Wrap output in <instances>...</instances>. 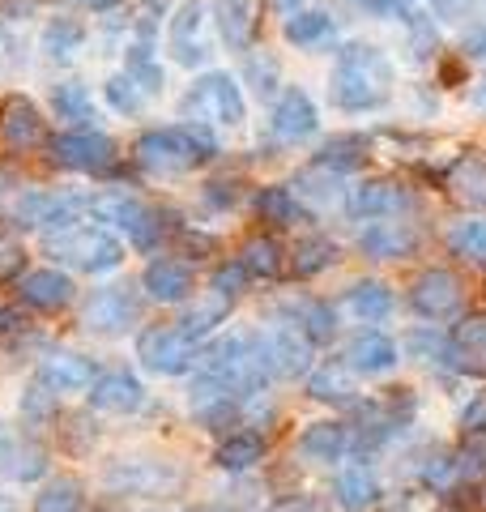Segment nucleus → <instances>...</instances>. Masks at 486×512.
I'll return each mask as SVG.
<instances>
[{
	"instance_id": "1",
	"label": "nucleus",
	"mask_w": 486,
	"mask_h": 512,
	"mask_svg": "<svg viewBox=\"0 0 486 512\" xmlns=\"http://www.w3.org/2000/svg\"><path fill=\"white\" fill-rule=\"evenodd\" d=\"M329 99L342 111H376L393 99V64L380 47L371 43H346L337 52Z\"/></svg>"
},
{
	"instance_id": "2",
	"label": "nucleus",
	"mask_w": 486,
	"mask_h": 512,
	"mask_svg": "<svg viewBox=\"0 0 486 512\" xmlns=\"http://www.w3.org/2000/svg\"><path fill=\"white\" fill-rule=\"evenodd\" d=\"M133 154H137V163L154 175H184L218 154V137L209 133L205 124L188 120L175 128H150V133H141Z\"/></svg>"
},
{
	"instance_id": "3",
	"label": "nucleus",
	"mask_w": 486,
	"mask_h": 512,
	"mask_svg": "<svg viewBox=\"0 0 486 512\" xmlns=\"http://www.w3.org/2000/svg\"><path fill=\"white\" fill-rule=\"evenodd\" d=\"M43 252L60 265L81 269V274H107V269H116L124 261V244L116 235L103 231V227H81V222L60 227V231H47Z\"/></svg>"
},
{
	"instance_id": "4",
	"label": "nucleus",
	"mask_w": 486,
	"mask_h": 512,
	"mask_svg": "<svg viewBox=\"0 0 486 512\" xmlns=\"http://www.w3.org/2000/svg\"><path fill=\"white\" fill-rule=\"evenodd\" d=\"M86 214L99 218V222H111V227H120L141 252H154V248H162V239H167L162 214L150 210L145 201H137L133 192L107 188V192H99V197H86Z\"/></svg>"
},
{
	"instance_id": "5",
	"label": "nucleus",
	"mask_w": 486,
	"mask_h": 512,
	"mask_svg": "<svg viewBox=\"0 0 486 512\" xmlns=\"http://www.w3.org/2000/svg\"><path fill=\"white\" fill-rule=\"evenodd\" d=\"M180 116L205 128H239L248 116V103H243V90L231 73H205L180 99Z\"/></svg>"
},
{
	"instance_id": "6",
	"label": "nucleus",
	"mask_w": 486,
	"mask_h": 512,
	"mask_svg": "<svg viewBox=\"0 0 486 512\" xmlns=\"http://www.w3.org/2000/svg\"><path fill=\"white\" fill-rule=\"evenodd\" d=\"M261 350H265V363H269L273 376L295 380V376L312 372V350H316V342L286 316V320H273V325L261 333Z\"/></svg>"
},
{
	"instance_id": "7",
	"label": "nucleus",
	"mask_w": 486,
	"mask_h": 512,
	"mask_svg": "<svg viewBox=\"0 0 486 512\" xmlns=\"http://www.w3.org/2000/svg\"><path fill=\"white\" fill-rule=\"evenodd\" d=\"M137 355L158 376H184V372L197 367L201 346L188 342L175 325H154V329H145L141 338H137Z\"/></svg>"
},
{
	"instance_id": "8",
	"label": "nucleus",
	"mask_w": 486,
	"mask_h": 512,
	"mask_svg": "<svg viewBox=\"0 0 486 512\" xmlns=\"http://www.w3.org/2000/svg\"><path fill=\"white\" fill-rule=\"evenodd\" d=\"M52 158L69 171L103 175L111 163H116V141L103 137L99 128H73V133L52 137Z\"/></svg>"
},
{
	"instance_id": "9",
	"label": "nucleus",
	"mask_w": 486,
	"mask_h": 512,
	"mask_svg": "<svg viewBox=\"0 0 486 512\" xmlns=\"http://www.w3.org/2000/svg\"><path fill=\"white\" fill-rule=\"evenodd\" d=\"M81 320L94 333H124L141 320V299L133 295V286H99L81 303Z\"/></svg>"
},
{
	"instance_id": "10",
	"label": "nucleus",
	"mask_w": 486,
	"mask_h": 512,
	"mask_svg": "<svg viewBox=\"0 0 486 512\" xmlns=\"http://www.w3.org/2000/svg\"><path fill=\"white\" fill-rule=\"evenodd\" d=\"M346 210L359 222H380V218H405L414 210V197L393 180H363L346 192Z\"/></svg>"
},
{
	"instance_id": "11",
	"label": "nucleus",
	"mask_w": 486,
	"mask_h": 512,
	"mask_svg": "<svg viewBox=\"0 0 486 512\" xmlns=\"http://www.w3.org/2000/svg\"><path fill=\"white\" fill-rule=\"evenodd\" d=\"M461 299H465V286L461 278L452 274V269H423V274L414 278L410 286V308L423 316V320H444L461 308Z\"/></svg>"
},
{
	"instance_id": "12",
	"label": "nucleus",
	"mask_w": 486,
	"mask_h": 512,
	"mask_svg": "<svg viewBox=\"0 0 486 512\" xmlns=\"http://www.w3.org/2000/svg\"><path fill=\"white\" fill-rule=\"evenodd\" d=\"M209 18H205V5L201 0H184L175 9V18L167 26V43H171V56L184 64V69H197V64L209 60Z\"/></svg>"
},
{
	"instance_id": "13",
	"label": "nucleus",
	"mask_w": 486,
	"mask_h": 512,
	"mask_svg": "<svg viewBox=\"0 0 486 512\" xmlns=\"http://www.w3.org/2000/svg\"><path fill=\"white\" fill-rule=\"evenodd\" d=\"M418 244H423V235L405 218H380L359 231V252L371 261H405V256L418 252Z\"/></svg>"
},
{
	"instance_id": "14",
	"label": "nucleus",
	"mask_w": 486,
	"mask_h": 512,
	"mask_svg": "<svg viewBox=\"0 0 486 512\" xmlns=\"http://www.w3.org/2000/svg\"><path fill=\"white\" fill-rule=\"evenodd\" d=\"M273 137L282 141V146H299V141H307L320 128V116H316V103L307 99V90L299 86H286L278 94V103H273Z\"/></svg>"
},
{
	"instance_id": "15",
	"label": "nucleus",
	"mask_w": 486,
	"mask_h": 512,
	"mask_svg": "<svg viewBox=\"0 0 486 512\" xmlns=\"http://www.w3.org/2000/svg\"><path fill=\"white\" fill-rule=\"evenodd\" d=\"M86 214L81 197H60V192H26L18 201V222L22 227H43V231H60Z\"/></svg>"
},
{
	"instance_id": "16",
	"label": "nucleus",
	"mask_w": 486,
	"mask_h": 512,
	"mask_svg": "<svg viewBox=\"0 0 486 512\" xmlns=\"http://www.w3.org/2000/svg\"><path fill=\"white\" fill-rule=\"evenodd\" d=\"M448 363L465 376H486V312H469L452 325Z\"/></svg>"
},
{
	"instance_id": "17",
	"label": "nucleus",
	"mask_w": 486,
	"mask_h": 512,
	"mask_svg": "<svg viewBox=\"0 0 486 512\" xmlns=\"http://www.w3.org/2000/svg\"><path fill=\"white\" fill-rule=\"evenodd\" d=\"M47 466L43 448L22 436V431H13L0 423V478H9V483H30V478H39Z\"/></svg>"
},
{
	"instance_id": "18",
	"label": "nucleus",
	"mask_w": 486,
	"mask_h": 512,
	"mask_svg": "<svg viewBox=\"0 0 486 512\" xmlns=\"http://www.w3.org/2000/svg\"><path fill=\"white\" fill-rule=\"evenodd\" d=\"M18 295L26 308H35V312H64L77 299V286L69 274H60V269H35V274H26L18 282Z\"/></svg>"
},
{
	"instance_id": "19",
	"label": "nucleus",
	"mask_w": 486,
	"mask_h": 512,
	"mask_svg": "<svg viewBox=\"0 0 486 512\" xmlns=\"http://www.w3.org/2000/svg\"><path fill=\"white\" fill-rule=\"evenodd\" d=\"M401 359V350L393 338H384V333L376 329H363V333H354L350 346H346V367L354 376H384V372H393Z\"/></svg>"
},
{
	"instance_id": "20",
	"label": "nucleus",
	"mask_w": 486,
	"mask_h": 512,
	"mask_svg": "<svg viewBox=\"0 0 486 512\" xmlns=\"http://www.w3.org/2000/svg\"><path fill=\"white\" fill-rule=\"evenodd\" d=\"M0 141L13 150H30L43 141V116L26 94H13V99L0 103Z\"/></svg>"
},
{
	"instance_id": "21",
	"label": "nucleus",
	"mask_w": 486,
	"mask_h": 512,
	"mask_svg": "<svg viewBox=\"0 0 486 512\" xmlns=\"http://www.w3.org/2000/svg\"><path fill=\"white\" fill-rule=\"evenodd\" d=\"M90 402L99 410H107V414H133L145 402V389H141V380L133 372L116 367V372H103L90 384Z\"/></svg>"
},
{
	"instance_id": "22",
	"label": "nucleus",
	"mask_w": 486,
	"mask_h": 512,
	"mask_svg": "<svg viewBox=\"0 0 486 512\" xmlns=\"http://www.w3.org/2000/svg\"><path fill=\"white\" fill-rule=\"evenodd\" d=\"M141 286L154 303H184L192 295V286H197V278H192V269L184 261H167V256H162V261L145 265Z\"/></svg>"
},
{
	"instance_id": "23",
	"label": "nucleus",
	"mask_w": 486,
	"mask_h": 512,
	"mask_svg": "<svg viewBox=\"0 0 486 512\" xmlns=\"http://www.w3.org/2000/svg\"><path fill=\"white\" fill-rule=\"evenodd\" d=\"M444 188L469 210H486V158L482 154H461L452 158L444 171Z\"/></svg>"
},
{
	"instance_id": "24",
	"label": "nucleus",
	"mask_w": 486,
	"mask_h": 512,
	"mask_svg": "<svg viewBox=\"0 0 486 512\" xmlns=\"http://www.w3.org/2000/svg\"><path fill=\"white\" fill-rule=\"evenodd\" d=\"M39 380L52 393H86L99 380V372H94V359L86 355H47L39 363Z\"/></svg>"
},
{
	"instance_id": "25",
	"label": "nucleus",
	"mask_w": 486,
	"mask_h": 512,
	"mask_svg": "<svg viewBox=\"0 0 486 512\" xmlns=\"http://www.w3.org/2000/svg\"><path fill=\"white\" fill-rule=\"evenodd\" d=\"M295 197L307 205V214H316V210H333V205H346V188H342V175H333V171H324V167H303L295 175Z\"/></svg>"
},
{
	"instance_id": "26",
	"label": "nucleus",
	"mask_w": 486,
	"mask_h": 512,
	"mask_svg": "<svg viewBox=\"0 0 486 512\" xmlns=\"http://www.w3.org/2000/svg\"><path fill=\"white\" fill-rule=\"evenodd\" d=\"M214 22L231 52H248L256 35V0H214Z\"/></svg>"
},
{
	"instance_id": "27",
	"label": "nucleus",
	"mask_w": 486,
	"mask_h": 512,
	"mask_svg": "<svg viewBox=\"0 0 486 512\" xmlns=\"http://www.w3.org/2000/svg\"><path fill=\"white\" fill-rule=\"evenodd\" d=\"M299 453L307 461H316V466H333V461H342L350 453V427L346 423H312L299 436Z\"/></svg>"
},
{
	"instance_id": "28",
	"label": "nucleus",
	"mask_w": 486,
	"mask_h": 512,
	"mask_svg": "<svg viewBox=\"0 0 486 512\" xmlns=\"http://www.w3.org/2000/svg\"><path fill=\"white\" fill-rule=\"evenodd\" d=\"M231 303H235L231 295L209 291L205 299H197V303H192V308H188L180 320H175V329H180L188 342H197V346H201V338H209V333H214V329L222 325V320L231 316Z\"/></svg>"
},
{
	"instance_id": "29",
	"label": "nucleus",
	"mask_w": 486,
	"mask_h": 512,
	"mask_svg": "<svg viewBox=\"0 0 486 512\" xmlns=\"http://www.w3.org/2000/svg\"><path fill=\"white\" fill-rule=\"evenodd\" d=\"M307 393L316 397V402H329V406H354V397H359V384H354V372L342 363H324L316 367L312 376H307Z\"/></svg>"
},
{
	"instance_id": "30",
	"label": "nucleus",
	"mask_w": 486,
	"mask_h": 512,
	"mask_svg": "<svg viewBox=\"0 0 486 512\" xmlns=\"http://www.w3.org/2000/svg\"><path fill=\"white\" fill-rule=\"evenodd\" d=\"M367 154H371L367 137H359V133H337V137H329L316 150L312 163L324 167V171H333V175H350V171H359L367 163Z\"/></svg>"
},
{
	"instance_id": "31",
	"label": "nucleus",
	"mask_w": 486,
	"mask_h": 512,
	"mask_svg": "<svg viewBox=\"0 0 486 512\" xmlns=\"http://www.w3.org/2000/svg\"><path fill=\"white\" fill-rule=\"evenodd\" d=\"M256 214H261L269 227H299V222L312 218L307 205L286 184H269V188L256 192Z\"/></svg>"
},
{
	"instance_id": "32",
	"label": "nucleus",
	"mask_w": 486,
	"mask_h": 512,
	"mask_svg": "<svg viewBox=\"0 0 486 512\" xmlns=\"http://www.w3.org/2000/svg\"><path fill=\"white\" fill-rule=\"evenodd\" d=\"M346 308L367 320V325H376V320H388L397 308V295L388 291V286L380 278H367V282H354L350 291H346Z\"/></svg>"
},
{
	"instance_id": "33",
	"label": "nucleus",
	"mask_w": 486,
	"mask_h": 512,
	"mask_svg": "<svg viewBox=\"0 0 486 512\" xmlns=\"http://www.w3.org/2000/svg\"><path fill=\"white\" fill-rule=\"evenodd\" d=\"M235 261L248 269V278H282V269H286V252L278 239H269V235H256L243 244V252L235 256Z\"/></svg>"
},
{
	"instance_id": "34",
	"label": "nucleus",
	"mask_w": 486,
	"mask_h": 512,
	"mask_svg": "<svg viewBox=\"0 0 486 512\" xmlns=\"http://www.w3.org/2000/svg\"><path fill=\"white\" fill-rule=\"evenodd\" d=\"M333 495H337V504H342L346 512H363V508L376 504L380 483H376V474H371L367 466H350V470L337 474Z\"/></svg>"
},
{
	"instance_id": "35",
	"label": "nucleus",
	"mask_w": 486,
	"mask_h": 512,
	"mask_svg": "<svg viewBox=\"0 0 486 512\" xmlns=\"http://www.w3.org/2000/svg\"><path fill=\"white\" fill-rule=\"evenodd\" d=\"M261 457H265V436H256V431H235V436H226L214 453L218 470H231V474L252 470Z\"/></svg>"
},
{
	"instance_id": "36",
	"label": "nucleus",
	"mask_w": 486,
	"mask_h": 512,
	"mask_svg": "<svg viewBox=\"0 0 486 512\" xmlns=\"http://www.w3.org/2000/svg\"><path fill=\"white\" fill-rule=\"evenodd\" d=\"M290 320L312 338L316 346L324 342H333V333H337V312H333V303H324V299H303L290 308Z\"/></svg>"
},
{
	"instance_id": "37",
	"label": "nucleus",
	"mask_w": 486,
	"mask_h": 512,
	"mask_svg": "<svg viewBox=\"0 0 486 512\" xmlns=\"http://www.w3.org/2000/svg\"><path fill=\"white\" fill-rule=\"evenodd\" d=\"M329 265H337V244H333V239H324V235L299 239L295 256H290V269H295V278H316Z\"/></svg>"
},
{
	"instance_id": "38",
	"label": "nucleus",
	"mask_w": 486,
	"mask_h": 512,
	"mask_svg": "<svg viewBox=\"0 0 486 512\" xmlns=\"http://www.w3.org/2000/svg\"><path fill=\"white\" fill-rule=\"evenodd\" d=\"M52 107H56V116H60V120H69V124H77V128H94V120H99L90 90H86V86H77V82L56 86Z\"/></svg>"
},
{
	"instance_id": "39",
	"label": "nucleus",
	"mask_w": 486,
	"mask_h": 512,
	"mask_svg": "<svg viewBox=\"0 0 486 512\" xmlns=\"http://www.w3.org/2000/svg\"><path fill=\"white\" fill-rule=\"evenodd\" d=\"M286 43H299V47H316L333 35V18L329 13H320V9H299V13H290L286 18Z\"/></svg>"
},
{
	"instance_id": "40",
	"label": "nucleus",
	"mask_w": 486,
	"mask_h": 512,
	"mask_svg": "<svg viewBox=\"0 0 486 512\" xmlns=\"http://www.w3.org/2000/svg\"><path fill=\"white\" fill-rule=\"evenodd\" d=\"M81 43H86V26L77 18H52L43 30V47L52 60H73L81 52Z\"/></svg>"
},
{
	"instance_id": "41",
	"label": "nucleus",
	"mask_w": 486,
	"mask_h": 512,
	"mask_svg": "<svg viewBox=\"0 0 486 512\" xmlns=\"http://www.w3.org/2000/svg\"><path fill=\"white\" fill-rule=\"evenodd\" d=\"M35 512H81V483L73 474L47 478V487L35 495Z\"/></svg>"
},
{
	"instance_id": "42",
	"label": "nucleus",
	"mask_w": 486,
	"mask_h": 512,
	"mask_svg": "<svg viewBox=\"0 0 486 512\" xmlns=\"http://www.w3.org/2000/svg\"><path fill=\"white\" fill-rule=\"evenodd\" d=\"M448 248L474 265H486V218H465L448 231Z\"/></svg>"
},
{
	"instance_id": "43",
	"label": "nucleus",
	"mask_w": 486,
	"mask_h": 512,
	"mask_svg": "<svg viewBox=\"0 0 486 512\" xmlns=\"http://www.w3.org/2000/svg\"><path fill=\"white\" fill-rule=\"evenodd\" d=\"M128 77L145 90V94H158L162 90V69L154 64V47L145 43V39H137L133 47H128Z\"/></svg>"
},
{
	"instance_id": "44",
	"label": "nucleus",
	"mask_w": 486,
	"mask_h": 512,
	"mask_svg": "<svg viewBox=\"0 0 486 512\" xmlns=\"http://www.w3.org/2000/svg\"><path fill=\"white\" fill-rule=\"evenodd\" d=\"M423 483L431 491H448L461 483V470H457V453H431L423 461Z\"/></svg>"
},
{
	"instance_id": "45",
	"label": "nucleus",
	"mask_w": 486,
	"mask_h": 512,
	"mask_svg": "<svg viewBox=\"0 0 486 512\" xmlns=\"http://www.w3.org/2000/svg\"><path fill=\"white\" fill-rule=\"evenodd\" d=\"M141 99H145V90L128 73H120V77H111V82H107V103L116 107V111H124V116H137Z\"/></svg>"
},
{
	"instance_id": "46",
	"label": "nucleus",
	"mask_w": 486,
	"mask_h": 512,
	"mask_svg": "<svg viewBox=\"0 0 486 512\" xmlns=\"http://www.w3.org/2000/svg\"><path fill=\"white\" fill-rule=\"evenodd\" d=\"M248 82L256 86L261 99H273V94H278V60L265 56V52H252L248 56Z\"/></svg>"
},
{
	"instance_id": "47",
	"label": "nucleus",
	"mask_w": 486,
	"mask_h": 512,
	"mask_svg": "<svg viewBox=\"0 0 486 512\" xmlns=\"http://www.w3.org/2000/svg\"><path fill=\"white\" fill-rule=\"evenodd\" d=\"M252 278H248V269H243L239 261H226V265H218V274H214V291H222V295H239L243 286H248Z\"/></svg>"
},
{
	"instance_id": "48",
	"label": "nucleus",
	"mask_w": 486,
	"mask_h": 512,
	"mask_svg": "<svg viewBox=\"0 0 486 512\" xmlns=\"http://www.w3.org/2000/svg\"><path fill=\"white\" fill-rule=\"evenodd\" d=\"M26 269V252L13 244L9 235H0V282H9V278H18Z\"/></svg>"
},
{
	"instance_id": "49",
	"label": "nucleus",
	"mask_w": 486,
	"mask_h": 512,
	"mask_svg": "<svg viewBox=\"0 0 486 512\" xmlns=\"http://www.w3.org/2000/svg\"><path fill=\"white\" fill-rule=\"evenodd\" d=\"M205 201L218 205V210H226V205L239 201V184H235V180H214V184L205 188Z\"/></svg>"
},
{
	"instance_id": "50",
	"label": "nucleus",
	"mask_w": 486,
	"mask_h": 512,
	"mask_svg": "<svg viewBox=\"0 0 486 512\" xmlns=\"http://www.w3.org/2000/svg\"><path fill=\"white\" fill-rule=\"evenodd\" d=\"M465 56H486V26H478L474 35L465 39Z\"/></svg>"
},
{
	"instance_id": "51",
	"label": "nucleus",
	"mask_w": 486,
	"mask_h": 512,
	"mask_svg": "<svg viewBox=\"0 0 486 512\" xmlns=\"http://www.w3.org/2000/svg\"><path fill=\"white\" fill-rule=\"evenodd\" d=\"M18 325H22V316L13 312V308H5V303H0V338H5V333H13Z\"/></svg>"
},
{
	"instance_id": "52",
	"label": "nucleus",
	"mask_w": 486,
	"mask_h": 512,
	"mask_svg": "<svg viewBox=\"0 0 486 512\" xmlns=\"http://www.w3.org/2000/svg\"><path fill=\"white\" fill-rule=\"evenodd\" d=\"M299 5H303V0H273V9L286 13V18H290V13H299Z\"/></svg>"
},
{
	"instance_id": "53",
	"label": "nucleus",
	"mask_w": 486,
	"mask_h": 512,
	"mask_svg": "<svg viewBox=\"0 0 486 512\" xmlns=\"http://www.w3.org/2000/svg\"><path fill=\"white\" fill-rule=\"evenodd\" d=\"M77 5H81V9H94V13H103V9L116 5V0H77Z\"/></svg>"
},
{
	"instance_id": "54",
	"label": "nucleus",
	"mask_w": 486,
	"mask_h": 512,
	"mask_svg": "<svg viewBox=\"0 0 486 512\" xmlns=\"http://www.w3.org/2000/svg\"><path fill=\"white\" fill-rule=\"evenodd\" d=\"M145 5H150V9H167V0H145Z\"/></svg>"
},
{
	"instance_id": "55",
	"label": "nucleus",
	"mask_w": 486,
	"mask_h": 512,
	"mask_svg": "<svg viewBox=\"0 0 486 512\" xmlns=\"http://www.w3.org/2000/svg\"><path fill=\"white\" fill-rule=\"evenodd\" d=\"M0 512H5V504H0Z\"/></svg>"
}]
</instances>
